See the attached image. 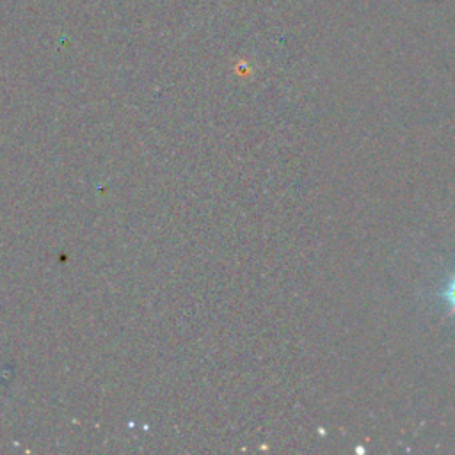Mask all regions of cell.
<instances>
[{"mask_svg":"<svg viewBox=\"0 0 455 455\" xmlns=\"http://www.w3.org/2000/svg\"><path fill=\"white\" fill-rule=\"evenodd\" d=\"M441 299L444 300V304L448 306V309L455 315V272L450 275V279L444 283L443 290L439 291Z\"/></svg>","mask_w":455,"mask_h":455,"instance_id":"cell-1","label":"cell"}]
</instances>
